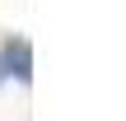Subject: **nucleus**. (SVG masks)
<instances>
[{"label":"nucleus","mask_w":126,"mask_h":121,"mask_svg":"<svg viewBox=\"0 0 126 121\" xmlns=\"http://www.w3.org/2000/svg\"><path fill=\"white\" fill-rule=\"evenodd\" d=\"M0 70H5V75H14L19 84H28V79H33V51H28V42H23V37H9V42L0 47Z\"/></svg>","instance_id":"nucleus-1"}]
</instances>
